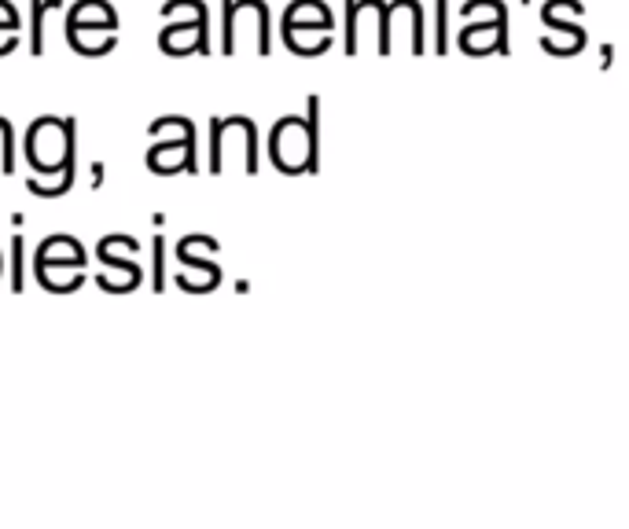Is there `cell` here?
<instances>
[{
	"instance_id": "3",
	"label": "cell",
	"mask_w": 629,
	"mask_h": 529,
	"mask_svg": "<svg viewBox=\"0 0 629 529\" xmlns=\"http://www.w3.org/2000/svg\"><path fill=\"white\" fill-rule=\"evenodd\" d=\"M26 287V258H23V236L12 239V291L23 294Z\"/></svg>"
},
{
	"instance_id": "1",
	"label": "cell",
	"mask_w": 629,
	"mask_h": 529,
	"mask_svg": "<svg viewBox=\"0 0 629 529\" xmlns=\"http://www.w3.org/2000/svg\"><path fill=\"white\" fill-rule=\"evenodd\" d=\"M41 151H48L45 173L67 169L74 162V118H41V122H34V129L26 136L30 162H37Z\"/></svg>"
},
{
	"instance_id": "4",
	"label": "cell",
	"mask_w": 629,
	"mask_h": 529,
	"mask_svg": "<svg viewBox=\"0 0 629 529\" xmlns=\"http://www.w3.org/2000/svg\"><path fill=\"white\" fill-rule=\"evenodd\" d=\"M151 254H155V280H151V287H155V291H162V287H166V239L155 236V243H151Z\"/></svg>"
},
{
	"instance_id": "2",
	"label": "cell",
	"mask_w": 629,
	"mask_h": 529,
	"mask_svg": "<svg viewBox=\"0 0 629 529\" xmlns=\"http://www.w3.org/2000/svg\"><path fill=\"white\" fill-rule=\"evenodd\" d=\"M45 12H59V0H34V4H30V15H34V30H30V52H34V56H41V52H45V41H41V34H45Z\"/></svg>"
}]
</instances>
